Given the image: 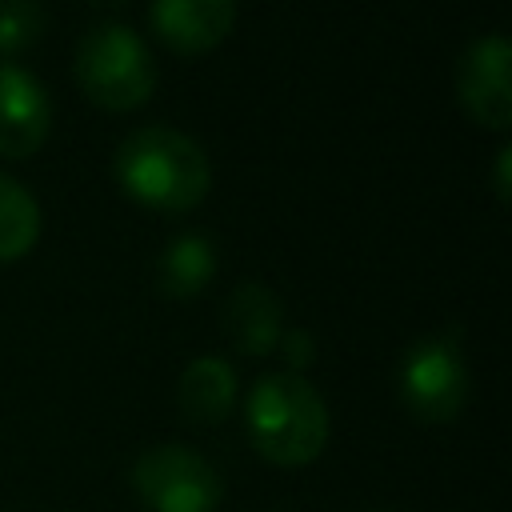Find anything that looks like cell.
Segmentation results:
<instances>
[{"label":"cell","instance_id":"6da1fadb","mask_svg":"<svg viewBox=\"0 0 512 512\" xmlns=\"http://www.w3.org/2000/svg\"><path fill=\"white\" fill-rule=\"evenodd\" d=\"M112 168L128 196L164 212L196 208L212 188L208 152L172 124H144L128 132L116 144Z\"/></svg>","mask_w":512,"mask_h":512},{"label":"cell","instance_id":"7a4b0ae2","mask_svg":"<svg viewBox=\"0 0 512 512\" xmlns=\"http://www.w3.org/2000/svg\"><path fill=\"white\" fill-rule=\"evenodd\" d=\"M244 416H248V436L256 452L280 468H300L316 460L328 440L324 396L296 372L260 376L248 392Z\"/></svg>","mask_w":512,"mask_h":512},{"label":"cell","instance_id":"3957f363","mask_svg":"<svg viewBox=\"0 0 512 512\" xmlns=\"http://www.w3.org/2000/svg\"><path fill=\"white\" fill-rule=\"evenodd\" d=\"M76 80L96 104L124 112L152 96L156 60L128 24H96L76 44Z\"/></svg>","mask_w":512,"mask_h":512},{"label":"cell","instance_id":"277c9868","mask_svg":"<svg viewBox=\"0 0 512 512\" xmlns=\"http://www.w3.org/2000/svg\"><path fill=\"white\" fill-rule=\"evenodd\" d=\"M132 484L148 512H212L220 504L216 468L184 444L148 448L132 468Z\"/></svg>","mask_w":512,"mask_h":512},{"label":"cell","instance_id":"5b68a950","mask_svg":"<svg viewBox=\"0 0 512 512\" xmlns=\"http://www.w3.org/2000/svg\"><path fill=\"white\" fill-rule=\"evenodd\" d=\"M400 400L412 416L440 424L452 420L468 400V368L448 336L416 340L400 364Z\"/></svg>","mask_w":512,"mask_h":512},{"label":"cell","instance_id":"8992f818","mask_svg":"<svg viewBox=\"0 0 512 512\" xmlns=\"http://www.w3.org/2000/svg\"><path fill=\"white\" fill-rule=\"evenodd\" d=\"M456 96L476 124L496 132L512 124V44L504 32L468 40L456 60Z\"/></svg>","mask_w":512,"mask_h":512},{"label":"cell","instance_id":"52a82bcc","mask_svg":"<svg viewBox=\"0 0 512 512\" xmlns=\"http://www.w3.org/2000/svg\"><path fill=\"white\" fill-rule=\"evenodd\" d=\"M52 128L48 88L20 64H0V156H32Z\"/></svg>","mask_w":512,"mask_h":512},{"label":"cell","instance_id":"ba28073f","mask_svg":"<svg viewBox=\"0 0 512 512\" xmlns=\"http://www.w3.org/2000/svg\"><path fill=\"white\" fill-rule=\"evenodd\" d=\"M152 28L176 52H208L232 32L236 0H152Z\"/></svg>","mask_w":512,"mask_h":512},{"label":"cell","instance_id":"9c48e42d","mask_svg":"<svg viewBox=\"0 0 512 512\" xmlns=\"http://www.w3.org/2000/svg\"><path fill=\"white\" fill-rule=\"evenodd\" d=\"M224 328L232 336V344L248 356H264L280 344L284 332V308L276 300V292L260 280H244L228 292L224 300Z\"/></svg>","mask_w":512,"mask_h":512},{"label":"cell","instance_id":"30bf717a","mask_svg":"<svg viewBox=\"0 0 512 512\" xmlns=\"http://www.w3.org/2000/svg\"><path fill=\"white\" fill-rule=\"evenodd\" d=\"M176 396H180V412L188 420L212 424V420L228 416V408L236 400V372L220 356H200L180 372Z\"/></svg>","mask_w":512,"mask_h":512},{"label":"cell","instance_id":"8fae6325","mask_svg":"<svg viewBox=\"0 0 512 512\" xmlns=\"http://www.w3.org/2000/svg\"><path fill=\"white\" fill-rule=\"evenodd\" d=\"M216 272V248L200 232H180L168 240L156 264V280L168 296H196Z\"/></svg>","mask_w":512,"mask_h":512},{"label":"cell","instance_id":"7c38bea8","mask_svg":"<svg viewBox=\"0 0 512 512\" xmlns=\"http://www.w3.org/2000/svg\"><path fill=\"white\" fill-rule=\"evenodd\" d=\"M40 236L36 196L8 172H0V260L24 256Z\"/></svg>","mask_w":512,"mask_h":512},{"label":"cell","instance_id":"4fadbf2b","mask_svg":"<svg viewBox=\"0 0 512 512\" xmlns=\"http://www.w3.org/2000/svg\"><path fill=\"white\" fill-rule=\"evenodd\" d=\"M48 16L40 0H0V56L24 52L40 40Z\"/></svg>","mask_w":512,"mask_h":512},{"label":"cell","instance_id":"5bb4252c","mask_svg":"<svg viewBox=\"0 0 512 512\" xmlns=\"http://www.w3.org/2000/svg\"><path fill=\"white\" fill-rule=\"evenodd\" d=\"M280 348H284L288 368H304V364L312 360V336H308L304 328H288V332H280Z\"/></svg>","mask_w":512,"mask_h":512},{"label":"cell","instance_id":"9a60e30c","mask_svg":"<svg viewBox=\"0 0 512 512\" xmlns=\"http://www.w3.org/2000/svg\"><path fill=\"white\" fill-rule=\"evenodd\" d=\"M508 168H512V148L504 144V148L496 152V196H500V200H508Z\"/></svg>","mask_w":512,"mask_h":512}]
</instances>
